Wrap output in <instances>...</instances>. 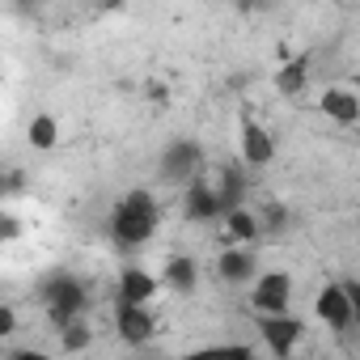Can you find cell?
<instances>
[{
  "instance_id": "obj_1",
  "label": "cell",
  "mask_w": 360,
  "mask_h": 360,
  "mask_svg": "<svg viewBox=\"0 0 360 360\" xmlns=\"http://www.w3.org/2000/svg\"><path fill=\"white\" fill-rule=\"evenodd\" d=\"M157 225H161V204H157V195L144 191V187L127 191V195L115 204V212H110V238H115L119 250L144 246V242L157 233Z\"/></svg>"
},
{
  "instance_id": "obj_2",
  "label": "cell",
  "mask_w": 360,
  "mask_h": 360,
  "mask_svg": "<svg viewBox=\"0 0 360 360\" xmlns=\"http://www.w3.org/2000/svg\"><path fill=\"white\" fill-rule=\"evenodd\" d=\"M39 301H43V309H47V318H51L56 330H64V326H72V322H81V318L89 314V288H85V280L72 276V271H51V276H43Z\"/></svg>"
},
{
  "instance_id": "obj_3",
  "label": "cell",
  "mask_w": 360,
  "mask_h": 360,
  "mask_svg": "<svg viewBox=\"0 0 360 360\" xmlns=\"http://www.w3.org/2000/svg\"><path fill=\"white\" fill-rule=\"evenodd\" d=\"M157 178L169 187H191L195 178H204V144L191 140V136H178L161 148V161H157Z\"/></svg>"
},
{
  "instance_id": "obj_4",
  "label": "cell",
  "mask_w": 360,
  "mask_h": 360,
  "mask_svg": "<svg viewBox=\"0 0 360 360\" xmlns=\"http://www.w3.org/2000/svg\"><path fill=\"white\" fill-rule=\"evenodd\" d=\"M255 330L271 360H292L297 347L305 343V322L297 314H255Z\"/></svg>"
},
{
  "instance_id": "obj_5",
  "label": "cell",
  "mask_w": 360,
  "mask_h": 360,
  "mask_svg": "<svg viewBox=\"0 0 360 360\" xmlns=\"http://www.w3.org/2000/svg\"><path fill=\"white\" fill-rule=\"evenodd\" d=\"M250 305H255V314H288V305H292V276L284 267L263 271L255 280V288H250Z\"/></svg>"
},
{
  "instance_id": "obj_6",
  "label": "cell",
  "mask_w": 360,
  "mask_h": 360,
  "mask_svg": "<svg viewBox=\"0 0 360 360\" xmlns=\"http://www.w3.org/2000/svg\"><path fill=\"white\" fill-rule=\"evenodd\" d=\"M314 314H318L335 335H343V330L356 326V314H352V301H347L343 280H330V284L318 288V297H314Z\"/></svg>"
},
{
  "instance_id": "obj_7",
  "label": "cell",
  "mask_w": 360,
  "mask_h": 360,
  "mask_svg": "<svg viewBox=\"0 0 360 360\" xmlns=\"http://www.w3.org/2000/svg\"><path fill=\"white\" fill-rule=\"evenodd\" d=\"M238 144H242V165H250V169L276 161V136H271V127H263L250 115H242V123H238Z\"/></svg>"
},
{
  "instance_id": "obj_8",
  "label": "cell",
  "mask_w": 360,
  "mask_h": 360,
  "mask_svg": "<svg viewBox=\"0 0 360 360\" xmlns=\"http://www.w3.org/2000/svg\"><path fill=\"white\" fill-rule=\"evenodd\" d=\"M115 330H119V339H123L127 347H144V343L153 339L157 322H153L148 305H119V301H115Z\"/></svg>"
},
{
  "instance_id": "obj_9",
  "label": "cell",
  "mask_w": 360,
  "mask_h": 360,
  "mask_svg": "<svg viewBox=\"0 0 360 360\" xmlns=\"http://www.w3.org/2000/svg\"><path fill=\"white\" fill-rule=\"evenodd\" d=\"M183 212H187V221L208 225V221H221V217H225V204H221V195H217V187L208 183V178H195V183L187 187Z\"/></svg>"
},
{
  "instance_id": "obj_10",
  "label": "cell",
  "mask_w": 360,
  "mask_h": 360,
  "mask_svg": "<svg viewBox=\"0 0 360 360\" xmlns=\"http://www.w3.org/2000/svg\"><path fill=\"white\" fill-rule=\"evenodd\" d=\"M217 276H221L225 284H250V280H259L263 271H259V255H255V246H229V250H221V259H217Z\"/></svg>"
},
{
  "instance_id": "obj_11",
  "label": "cell",
  "mask_w": 360,
  "mask_h": 360,
  "mask_svg": "<svg viewBox=\"0 0 360 360\" xmlns=\"http://www.w3.org/2000/svg\"><path fill=\"white\" fill-rule=\"evenodd\" d=\"M157 288H161V280H157L153 271H144V267H123V271H119L115 301H119V305H148V301L157 297Z\"/></svg>"
},
{
  "instance_id": "obj_12",
  "label": "cell",
  "mask_w": 360,
  "mask_h": 360,
  "mask_svg": "<svg viewBox=\"0 0 360 360\" xmlns=\"http://www.w3.org/2000/svg\"><path fill=\"white\" fill-rule=\"evenodd\" d=\"M318 110L330 119V123H339V127H356L360 123V94H352V89H326L322 98H318Z\"/></svg>"
},
{
  "instance_id": "obj_13",
  "label": "cell",
  "mask_w": 360,
  "mask_h": 360,
  "mask_svg": "<svg viewBox=\"0 0 360 360\" xmlns=\"http://www.w3.org/2000/svg\"><path fill=\"white\" fill-rule=\"evenodd\" d=\"M161 284H165L169 292H178V297H191V292L200 288V263H195L191 255H174V259H165Z\"/></svg>"
},
{
  "instance_id": "obj_14",
  "label": "cell",
  "mask_w": 360,
  "mask_h": 360,
  "mask_svg": "<svg viewBox=\"0 0 360 360\" xmlns=\"http://www.w3.org/2000/svg\"><path fill=\"white\" fill-rule=\"evenodd\" d=\"M217 195H221V204H225V217L229 212H238V208H246V169L238 165V161H229V165H221V174H217Z\"/></svg>"
},
{
  "instance_id": "obj_15",
  "label": "cell",
  "mask_w": 360,
  "mask_h": 360,
  "mask_svg": "<svg viewBox=\"0 0 360 360\" xmlns=\"http://www.w3.org/2000/svg\"><path fill=\"white\" fill-rule=\"evenodd\" d=\"M271 85H276L280 98H301L309 89V56H292L284 68H276Z\"/></svg>"
},
{
  "instance_id": "obj_16",
  "label": "cell",
  "mask_w": 360,
  "mask_h": 360,
  "mask_svg": "<svg viewBox=\"0 0 360 360\" xmlns=\"http://www.w3.org/2000/svg\"><path fill=\"white\" fill-rule=\"evenodd\" d=\"M174 360H263L250 343H212V347H195V352H183Z\"/></svg>"
},
{
  "instance_id": "obj_17",
  "label": "cell",
  "mask_w": 360,
  "mask_h": 360,
  "mask_svg": "<svg viewBox=\"0 0 360 360\" xmlns=\"http://www.w3.org/2000/svg\"><path fill=\"white\" fill-rule=\"evenodd\" d=\"M225 229H229L233 246H250V242H259V238H263L259 212H250V208H238V212H229V217H225Z\"/></svg>"
},
{
  "instance_id": "obj_18",
  "label": "cell",
  "mask_w": 360,
  "mask_h": 360,
  "mask_svg": "<svg viewBox=\"0 0 360 360\" xmlns=\"http://www.w3.org/2000/svg\"><path fill=\"white\" fill-rule=\"evenodd\" d=\"M26 136H30V144H34L39 153H51V148L60 144V123H56V115H34L30 127H26Z\"/></svg>"
},
{
  "instance_id": "obj_19",
  "label": "cell",
  "mask_w": 360,
  "mask_h": 360,
  "mask_svg": "<svg viewBox=\"0 0 360 360\" xmlns=\"http://www.w3.org/2000/svg\"><path fill=\"white\" fill-rule=\"evenodd\" d=\"M259 225H263V238H280V233H288V225H292V212H288V204H280V200H267V204L259 208Z\"/></svg>"
},
{
  "instance_id": "obj_20",
  "label": "cell",
  "mask_w": 360,
  "mask_h": 360,
  "mask_svg": "<svg viewBox=\"0 0 360 360\" xmlns=\"http://www.w3.org/2000/svg\"><path fill=\"white\" fill-rule=\"evenodd\" d=\"M89 343H94V330H89V322H85V318L60 330V347H64L68 356H77V352H85Z\"/></svg>"
},
{
  "instance_id": "obj_21",
  "label": "cell",
  "mask_w": 360,
  "mask_h": 360,
  "mask_svg": "<svg viewBox=\"0 0 360 360\" xmlns=\"http://www.w3.org/2000/svg\"><path fill=\"white\" fill-rule=\"evenodd\" d=\"M13 330H18V309L0 305V339H13Z\"/></svg>"
},
{
  "instance_id": "obj_22",
  "label": "cell",
  "mask_w": 360,
  "mask_h": 360,
  "mask_svg": "<svg viewBox=\"0 0 360 360\" xmlns=\"http://www.w3.org/2000/svg\"><path fill=\"white\" fill-rule=\"evenodd\" d=\"M5 360H51L47 352H39V347H13Z\"/></svg>"
},
{
  "instance_id": "obj_23",
  "label": "cell",
  "mask_w": 360,
  "mask_h": 360,
  "mask_svg": "<svg viewBox=\"0 0 360 360\" xmlns=\"http://www.w3.org/2000/svg\"><path fill=\"white\" fill-rule=\"evenodd\" d=\"M347 288V301H352V314H356V326H360V280H343Z\"/></svg>"
},
{
  "instance_id": "obj_24",
  "label": "cell",
  "mask_w": 360,
  "mask_h": 360,
  "mask_svg": "<svg viewBox=\"0 0 360 360\" xmlns=\"http://www.w3.org/2000/svg\"><path fill=\"white\" fill-rule=\"evenodd\" d=\"M0 233H5V242H13V238H18V217H13V212L0 217Z\"/></svg>"
},
{
  "instance_id": "obj_25",
  "label": "cell",
  "mask_w": 360,
  "mask_h": 360,
  "mask_svg": "<svg viewBox=\"0 0 360 360\" xmlns=\"http://www.w3.org/2000/svg\"><path fill=\"white\" fill-rule=\"evenodd\" d=\"M356 85H360V77H356Z\"/></svg>"
}]
</instances>
